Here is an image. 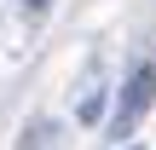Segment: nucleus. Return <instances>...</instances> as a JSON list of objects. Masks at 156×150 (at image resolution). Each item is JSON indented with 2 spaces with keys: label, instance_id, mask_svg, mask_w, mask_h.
Wrapping results in <instances>:
<instances>
[{
  "label": "nucleus",
  "instance_id": "nucleus-2",
  "mask_svg": "<svg viewBox=\"0 0 156 150\" xmlns=\"http://www.w3.org/2000/svg\"><path fill=\"white\" fill-rule=\"evenodd\" d=\"M46 133H58V121H46V116H41V121H29V127H23V139H17V150H46Z\"/></svg>",
  "mask_w": 156,
  "mask_h": 150
},
{
  "label": "nucleus",
  "instance_id": "nucleus-4",
  "mask_svg": "<svg viewBox=\"0 0 156 150\" xmlns=\"http://www.w3.org/2000/svg\"><path fill=\"white\" fill-rule=\"evenodd\" d=\"M23 17H46V0H23Z\"/></svg>",
  "mask_w": 156,
  "mask_h": 150
},
{
  "label": "nucleus",
  "instance_id": "nucleus-3",
  "mask_svg": "<svg viewBox=\"0 0 156 150\" xmlns=\"http://www.w3.org/2000/svg\"><path fill=\"white\" fill-rule=\"evenodd\" d=\"M75 116H81V121H98V116H104V81L81 92V110H75Z\"/></svg>",
  "mask_w": 156,
  "mask_h": 150
},
{
  "label": "nucleus",
  "instance_id": "nucleus-1",
  "mask_svg": "<svg viewBox=\"0 0 156 150\" xmlns=\"http://www.w3.org/2000/svg\"><path fill=\"white\" fill-rule=\"evenodd\" d=\"M151 92H156V58H145V64H133L127 87H122V104H116V116H110V133H116V139H127V133L139 127V116L151 110Z\"/></svg>",
  "mask_w": 156,
  "mask_h": 150
}]
</instances>
